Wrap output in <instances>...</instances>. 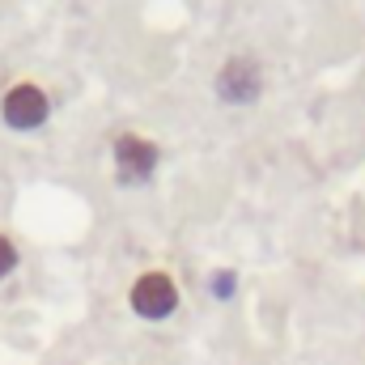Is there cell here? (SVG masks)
Returning <instances> with one entry per match:
<instances>
[{
    "label": "cell",
    "instance_id": "cell-3",
    "mask_svg": "<svg viewBox=\"0 0 365 365\" xmlns=\"http://www.w3.org/2000/svg\"><path fill=\"white\" fill-rule=\"evenodd\" d=\"M175 306H179V289H175V280L166 272H145L132 284V310L140 319H153V323L158 319H170Z\"/></svg>",
    "mask_w": 365,
    "mask_h": 365
},
{
    "label": "cell",
    "instance_id": "cell-4",
    "mask_svg": "<svg viewBox=\"0 0 365 365\" xmlns=\"http://www.w3.org/2000/svg\"><path fill=\"white\" fill-rule=\"evenodd\" d=\"M158 162H162V149L153 140H145V136H119L115 140V166H119V179L123 182L153 179Z\"/></svg>",
    "mask_w": 365,
    "mask_h": 365
},
{
    "label": "cell",
    "instance_id": "cell-1",
    "mask_svg": "<svg viewBox=\"0 0 365 365\" xmlns=\"http://www.w3.org/2000/svg\"><path fill=\"white\" fill-rule=\"evenodd\" d=\"M264 93V68L251 60V56H234L221 64L217 73V98L230 102V106H247Z\"/></svg>",
    "mask_w": 365,
    "mask_h": 365
},
{
    "label": "cell",
    "instance_id": "cell-6",
    "mask_svg": "<svg viewBox=\"0 0 365 365\" xmlns=\"http://www.w3.org/2000/svg\"><path fill=\"white\" fill-rule=\"evenodd\" d=\"M212 293H217V297H230V293H234V276L217 272V276H212Z\"/></svg>",
    "mask_w": 365,
    "mask_h": 365
},
{
    "label": "cell",
    "instance_id": "cell-5",
    "mask_svg": "<svg viewBox=\"0 0 365 365\" xmlns=\"http://www.w3.org/2000/svg\"><path fill=\"white\" fill-rule=\"evenodd\" d=\"M13 268H17V247L0 234V276H9Z\"/></svg>",
    "mask_w": 365,
    "mask_h": 365
},
{
    "label": "cell",
    "instance_id": "cell-2",
    "mask_svg": "<svg viewBox=\"0 0 365 365\" xmlns=\"http://www.w3.org/2000/svg\"><path fill=\"white\" fill-rule=\"evenodd\" d=\"M0 115H4V123H9V128H17V132H34V128H43V123H47L51 102H47V93L38 90V86L17 81L13 90L4 93Z\"/></svg>",
    "mask_w": 365,
    "mask_h": 365
}]
</instances>
